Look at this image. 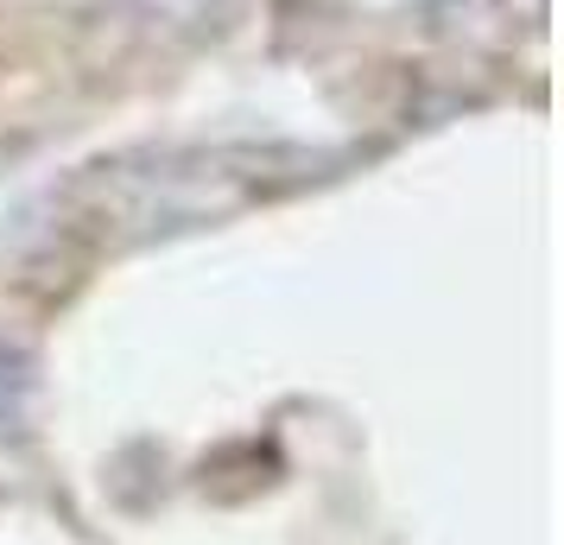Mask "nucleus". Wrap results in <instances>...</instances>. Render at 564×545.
<instances>
[]
</instances>
